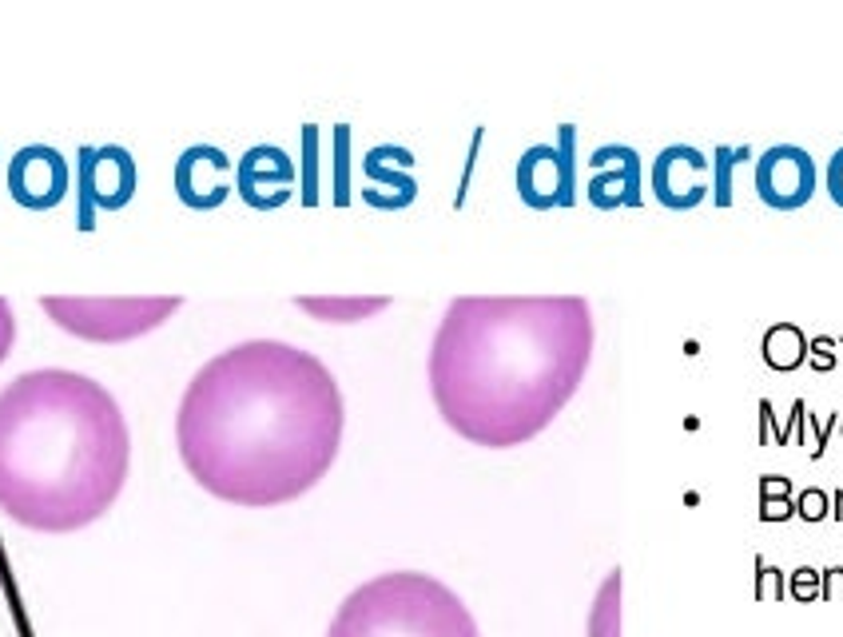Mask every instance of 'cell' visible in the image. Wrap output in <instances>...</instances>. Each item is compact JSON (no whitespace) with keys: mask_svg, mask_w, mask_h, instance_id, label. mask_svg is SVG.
I'll return each mask as SVG.
<instances>
[{"mask_svg":"<svg viewBox=\"0 0 843 637\" xmlns=\"http://www.w3.org/2000/svg\"><path fill=\"white\" fill-rule=\"evenodd\" d=\"M593 338L585 295H458L426 358L438 414L474 446L529 442L585 383Z\"/></svg>","mask_w":843,"mask_h":637,"instance_id":"2","label":"cell"},{"mask_svg":"<svg viewBox=\"0 0 843 637\" xmlns=\"http://www.w3.org/2000/svg\"><path fill=\"white\" fill-rule=\"evenodd\" d=\"M8 192L28 212H48L68 195V164L56 147L28 144L8 159Z\"/></svg>","mask_w":843,"mask_h":637,"instance_id":"9","label":"cell"},{"mask_svg":"<svg viewBox=\"0 0 843 637\" xmlns=\"http://www.w3.org/2000/svg\"><path fill=\"white\" fill-rule=\"evenodd\" d=\"M836 518H843V490H836Z\"/></svg>","mask_w":843,"mask_h":637,"instance_id":"26","label":"cell"},{"mask_svg":"<svg viewBox=\"0 0 843 637\" xmlns=\"http://www.w3.org/2000/svg\"><path fill=\"white\" fill-rule=\"evenodd\" d=\"M589 637H620V570H609L589 610Z\"/></svg>","mask_w":843,"mask_h":637,"instance_id":"16","label":"cell"},{"mask_svg":"<svg viewBox=\"0 0 843 637\" xmlns=\"http://www.w3.org/2000/svg\"><path fill=\"white\" fill-rule=\"evenodd\" d=\"M839 347H843V335H839ZM839 366H843V351H839Z\"/></svg>","mask_w":843,"mask_h":637,"instance_id":"27","label":"cell"},{"mask_svg":"<svg viewBox=\"0 0 843 637\" xmlns=\"http://www.w3.org/2000/svg\"><path fill=\"white\" fill-rule=\"evenodd\" d=\"M780 594H784V577H780V570L760 566V597H780Z\"/></svg>","mask_w":843,"mask_h":637,"instance_id":"24","label":"cell"},{"mask_svg":"<svg viewBox=\"0 0 843 637\" xmlns=\"http://www.w3.org/2000/svg\"><path fill=\"white\" fill-rule=\"evenodd\" d=\"M819 597H828V602L843 597V570H839V566H831V570H819Z\"/></svg>","mask_w":843,"mask_h":637,"instance_id":"23","label":"cell"},{"mask_svg":"<svg viewBox=\"0 0 843 637\" xmlns=\"http://www.w3.org/2000/svg\"><path fill=\"white\" fill-rule=\"evenodd\" d=\"M764 363L772 371H796L808 363V335L796 323H772L764 331Z\"/></svg>","mask_w":843,"mask_h":637,"instance_id":"15","label":"cell"},{"mask_svg":"<svg viewBox=\"0 0 843 637\" xmlns=\"http://www.w3.org/2000/svg\"><path fill=\"white\" fill-rule=\"evenodd\" d=\"M836 338L831 335H816V338H808V363H811V371H836L839 366V351H836Z\"/></svg>","mask_w":843,"mask_h":637,"instance_id":"18","label":"cell"},{"mask_svg":"<svg viewBox=\"0 0 843 637\" xmlns=\"http://www.w3.org/2000/svg\"><path fill=\"white\" fill-rule=\"evenodd\" d=\"M295 303L307 315L323 318V323H363V318L386 311L390 299L386 295H298Z\"/></svg>","mask_w":843,"mask_h":637,"instance_id":"14","label":"cell"},{"mask_svg":"<svg viewBox=\"0 0 843 637\" xmlns=\"http://www.w3.org/2000/svg\"><path fill=\"white\" fill-rule=\"evenodd\" d=\"M44 315L60 331L88 338V343H128L156 327H164L184 299L179 295H144V299H72V295H44Z\"/></svg>","mask_w":843,"mask_h":637,"instance_id":"5","label":"cell"},{"mask_svg":"<svg viewBox=\"0 0 843 637\" xmlns=\"http://www.w3.org/2000/svg\"><path fill=\"white\" fill-rule=\"evenodd\" d=\"M517 195L537 212L573 204V128L561 132V144H534L521 152Z\"/></svg>","mask_w":843,"mask_h":637,"instance_id":"6","label":"cell"},{"mask_svg":"<svg viewBox=\"0 0 843 637\" xmlns=\"http://www.w3.org/2000/svg\"><path fill=\"white\" fill-rule=\"evenodd\" d=\"M768 518V522H776V518H788V514H796V506L788 502V498H764V510H760Z\"/></svg>","mask_w":843,"mask_h":637,"instance_id":"25","label":"cell"},{"mask_svg":"<svg viewBox=\"0 0 843 637\" xmlns=\"http://www.w3.org/2000/svg\"><path fill=\"white\" fill-rule=\"evenodd\" d=\"M708 156L692 144H668L652 159V195L668 212H692L708 199Z\"/></svg>","mask_w":843,"mask_h":637,"instance_id":"10","label":"cell"},{"mask_svg":"<svg viewBox=\"0 0 843 637\" xmlns=\"http://www.w3.org/2000/svg\"><path fill=\"white\" fill-rule=\"evenodd\" d=\"M327 637H481L469 605L434 574L390 570L346 594Z\"/></svg>","mask_w":843,"mask_h":637,"instance_id":"4","label":"cell"},{"mask_svg":"<svg viewBox=\"0 0 843 637\" xmlns=\"http://www.w3.org/2000/svg\"><path fill=\"white\" fill-rule=\"evenodd\" d=\"M80 192H84V212L80 227H92V204L96 207H124L136 195V159L128 147H80Z\"/></svg>","mask_w":843,"mask_h":637,"instance_id":"8","label":"cell"},{"mask_svg":"<svg viewBox=\"0 0 843 637\" xmlns=\"http://www.w3.org/2000/svg\"><path fill=\"white\" fill-rule=\"evenodd\" d=\"M839 431H843V418H839Z\"/></svg>","mask_w":843,"mask_h":637,"instance_id":"28","label":"cell"},{"mask_svg":"<svg viewBox=\"0 0 843 637\" xmlns=\"http://www.w3.org/2000/svg\"><path fill=\"white\" fill-rule=\"evenodd\" d=\"M828 195H831V204L843 207V147H836L828 159Z\"/></svg>","mask_w":843,"mask_h":637,"instance_id":"22","label":"cell"},{"mask_svg":"<svg viewBox=\"0 0 843 637\" xmlns=\"http://www.w3.org/2000/svg\"><path fill=\"white\" fill-rule=\"evenodd\" d=\"M597 176L589 179V199L597 207H637L640 204V156L625 144H605L593 152Z\"/></svg>","mask_w":843,"mask_h":637,"instance_id":"13","label":"cell"},{"mask_svg":"<svg viewBox=\"0 0 843 637\" xmlns=\"http://www.w3.org/2000/svg\"><path fill=\"white\" fill-rule=\"evenodd\" d=\"M13 343H16V315H13V307H8V299L0 295V363L8 358Z\"/></svg>","mask_w":843,"mask_h":637,"instance_id":"21","label":"cell"},{"mask_svg":"<svg viewBox=\"0 0 843 637\" xmlns=\"http://www.w3.org/2000/svg\"><path fill=\"white\" fill-rule=\"evenodd\" d=\"M132 438L104 383L40 366L0 391V510L36 534L99 522L128 482Z\"/></svg>","mask_w":843,"mask_h":637,"instance_id":"3","label":"cell"},{"mask_svg":"<svg viewBox=\"0 0 843 637\" xmlns=\"http://www.w3.org/2000/svg\"><path fill=\"white\" fill-rule=\"evenodd\" d=\"M791 597L796 602H811V597H819V570H808V566H800L796 574H791Z\"/></svg>","mask_w":843,"mask_h":637,"instance_id":"20","label":"cell"},{"mask_svg":"<svg viewBox=\"0 0 843 637\" xmlns=\"http://www.w3.org/2000/svg\"><path fill=\"white\" fill-rule=\"evenodd\" d=\"M235 179H239V195H243L251 207L270 212V207L290 199V187H295V159L275 144L247 147V156L239 159V167H235Z\"/></svg>","mask_w":843,"mask_h":637,"instance_id":"11","label":"cell"},{"mask_svg":"<svg viewBox=\"0 0 843 637\" xmlns=\"http://www.w3.org/2000/svg\"><path fill=\"white\" fill-rule=\"evenodd\" d=\"M752 159V147L740 144V147H716V156L708 159L712 164V199H716V207H728L732 204V167L736 164H748Z\"/></svg>","mask_w":843,"mask_h":637,"instance_id":"17","label":"cell"},{"mask_svg":"<svg viewBox=\"0 0 843 637\" xmlns=\"http://www.w3.org/2000/svg\"><path fill=\"white\" fill-rule=\"evenodd\" d=\"M791 506H796V514L804 518V522H819V518H828V514H831V498H828L824 490H816V486L800 494Z\"/></svg>","mask_w":843,"mask_h":637,"instance_id":"19","label":"cell"},{"mask_svg":"<svg viewBox=\"0 0 843 637\" xmlns=\"http://www.w3.org/2000/svg\"><path fill=\"white\" fill-rule=\"evenodd\" d=\"M816 159L800 144H772L756 159V195L772 212H796L816 195Z\"/></svg>","mask_w":843,"mask_h":637,"instance_id":"7","label":"cell"},{"mask_svg":"<svg viewBox=\"0 0 843 637\" xmlns=\"http://www.w3.org/2000/svg\"><path fill=\"white\" fill-rule=\"evenodd\" d=\"M346 431L338 378L283 338H247L192 375L175 411L187 474L219 502L283 506L315 490Z\"/></svg>","mask_w":843,"mask_h":637,"instance_id":"1","label":"cell"},{"mask_svg":"<svg viewBox=\"0 0 843 637\" xmlns=\"http://www.w3.org/2000/svg\"><path fill=\"white\" fill-rule=\"evenodd\" d=\"M231 159L223 147L211 144H195L179 156L175 164V192L187 207H199V212H211L231 195Z\"/></svg>","mask_w":843,"mask_h":637,"instance_id":"12","label":"cell"}]
</instances>
